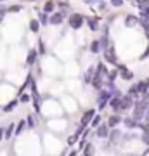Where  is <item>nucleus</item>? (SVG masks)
<instances>
[{"label":"nucleus","instance_id":"20","mask_svg":"<svg viewBox=\"0 0 149 156\" xmlns=\"http://www.w3.org/2000/svg\"><path fill=\"white\" fill-rule=\"evenodd\" d=\"M54 7H55L54 2H52V0H47L45 5H44V12L45 14H52V12H54Z\"/></svg>","mask_w":149,"mask_h":156},{"label":"nucleus","instance_id":"2","mask_svg":"<svg viewBox=\"0 0 149 156\" xmlns=\"http://www.w3.org/2000/svg\"><path fill=\"white\" fill-rule=\"evenodd\" d=\"M95 116V111L94 109H88V111H85L83 113V116H82V120H80V127H78V134H82L83 130H85V128L88 127V125H90V122H92V118Z\"/></svg>","mask_w":149,"mask_h":156},{"label":"nucleus","instance_id":"15","mask_svg":"<svg viewBox=\"0 0 149 156\" xmlns=\"http://www.w3.org/2000/svg\"><path fill=\"white\" fill-rule=\"evenodd\" d=\"M120 123H122V118L115 113V115H111L109 120H108V127H109V128H116V125H120Z\"/></svg>","mask_w":149,"mask_h":156},{"label":"nucleus","instance_id":"17","mask_svg":"<svg viewBox=\"0 0 149 156\" xmlns=\"http://www.w3.org/2000/svg\"><path fill=\"white\" fill-rule=\"evenodd\" d=\"M14 127H16V123H9V125H7L5 132H4V139L5 140H9L12 137V134H14Z\"/></svg>","mask_w":149,"mask_h":156},{"label":"nucleus","instance_id":"3","mask_svg":"<svg viewBox=\"0 0 149 156\" xmlns=\"http://www.w3.org/2000/svg\"><path fill=\"white\" fill-rule=\"evenodd\" d=\"M111 99V92L108 89H101L99 90V95H97V108H99V111H102L106 108V104L109 102Z\"/></svg>","mask_w":149,"mask_h":156},{"label":"nucleus","instance_id":"28","mask_svg":"<svg viewBox=\"0 0 149 156\" xmlns=\"http://www.w3.org/2000/svg\"><path fill=\"white\" fill-rule=\"evenodd\" d=\"M37 52H38V56H45L47 54V49H45V42L42 38L38 40V49H37Z\"/></svg>","mask_w":149,"mask_h":156},{"label":"nucleus","instance_id":"34","mask_svg":"<svg viewBox=\"0 0 149 156\" xmlns=\"http://www.w3.org/2000/svg\"><path fill=\"white\" fill-rule=\"evenodd\" d=\"M101 125V116H97V115H95L94 118H92V122H90V127L92 128H97Z\"/></svg>","mask_w":149,"mask_h":156},{"label":"nucleus","instance_id":"43","mask_svg":"<svg viewBox=\"0 0 149 156\" xmlns=\"http://www.w3.org/2000/svg\"><path fill=\"white\" fill-rule=\"evenodd\" d=\"M76 154H78V151L73 149V151H69V154H68V156H76Z\"/></svg>","mask_w":149,"mask_h":156},{"label":"nucleus","instance_id":"21","mask_svg":"<svg viewBox=\"0 0 149 156\" xmlns=\"http://www.w3.org/2000/svg\"><path fill=\"white\" fill-rule=\"evenodd\" d=\"M123 123H125V127L127 128H137V125H139V122L137 120H133V118H125Z\"/></svg>","mask_w":149,"mask_h":156},{"label":"nucleus","instance_id":"14","mask_svg":"<svg viewBox=\"0 0 149 156\" xmlns=\"http://www.w3.org/2000/svg\"><path fill=\"white\" fill-rule=\"evenodd\" d=\"M94 73H95V68H88L87 71H85V75H83V83L88 85L90 82H92V78H94Z\"/></svg>","mask_w":149,"mask_h":156},{"label":"nucleus","instance_id":"27","mask_svg":"<svg viewBox=\"0 0 149 156\" xmlns=\"http://www.w3.org/2000/svg\"><path fill=\"white\" fill-rule=\"evenodd\" d=\"M37 21L42 24V26H47V23H49V16L45 14V12H38V19Z\"/></svg>","mask_w":149,"mask_h":156},{"label":"nucleus","instance_id":"33","mask_svg":"<svg viewBox=\"0 0 149 156\" xmlns=\"http://www.w3.org/2000/svg\"><path fill=\"white\" fill-rule=\"evenodd\" d=\"M133 4H135L139 9H142V7H147L149 5V0H133Z\"/></svg>","mask_w":149,"mask_h":156},{"label":"nucleus","instance_id":"30","mask_svg":"<svg viewBox=\"0 0 149 156\" xmlns=\"http://www.w3.org/2000/svg\"><path fill=\"white\" fill-rule=\"evenodd\" d=\"M17 101H19L21 104H28V102H31V95L30 94H21Z\"/></svg>","mask_w":149,"mask_h":156},{"label":"nucleus","instance_id":"45","mask_svg":"<svg viewBox=\"0 0 149 156\" xmlns=\"http://www.w3.org/2000/svg\"><path fill=\"white\" fill-rule=\"evenodd\" d=\"M61 156H64V154H61Z\"/></svg>","mask_w":149,"mask_h":156},{"label":"nucleus","instance_id":"25","mask_svg":"<svg viewBox=\"0 0 149 156\" xmlns=\"http://www.w3.org/2000/svg\"><path fill=\"white\" fill-rule=\"evenodd\" d=\"M30 31H33V33H38L40 31V23L37 19H31L30 21Z\"/></svg>","mask_w":149,"mask_h":156},{"label":"nucleus","instance_id":"5","mask_svg":"<svg viewBox=\"0 0 149 156\" xmlns=\"http://www.w3.org/2000/svg\"><path fill=\"white\" fill-rule=\"evenodd\" d=\"M64 19H66V12L59 11V12H52V16L49 17V23L50 24H54V26H57V24H61Z\"/></svg>","mask_w":149,"mask_h":156},{"label":"nucleus","instance_id":"12","mask_svg":"<svg viewBox=\"0 0 149 156\" xmlns=\"http://www.w3.org/2000/svg\"><path fill=\"white\" fill-rule=\"evenodd\" d=\"M95 134H97L99 139H106L108 134H109V127H108V125H99V127L95 128Z\"/></svg>","mask_w":149,"mask_h":156},{"label":"nucleus","instance_id":"44","mask_svg":"<svg viewBox=\"0 0 149 156\" xmlns=\"http://www.w3.org/2000/svg\"><path fill=\"white\" fill-rule=\"evenodd\" d=\"M2 139H4V128H0V142H2Z\"/></svg>","mask_w":149,"mask_h":156},{"label":"nucleus","instance_id":"7","mask_svg":"<svg viewBox=\"0 0 149 156\" xmlns=\"http://www.w3.org/2000/svg\"><path fill=\"white\" fill-rule=\"evenodd\" d=\"M85 23H87V26L90 31H97L99 30V17L88 16V17H85Z\"/></svg>","mask_w":149,"mask_h":156},{"label":"nucleus","instance_id":"19","mask_svg":"<svg viewBox=\"0 0 149 156\" xmlns=\"http://www.w3.org/2000/svg\"><path fill=\"white\" fill-rule=\"evenodd\" d=\"M95 73H97V75H102V76H108V68H106V64L104 62H99V64H97V68H95Z\"/></svg>","mask_w":149,"mask_h":156},{"label":"nucleus","instance_id":"42","mask_svg":"<svg viewBox=\"0 0 149 156\" xmlns=\"http://www.w3.org/2000/svg\"><path fill=\"white\" fill-rule=\"evenodd\" d=\"M144 120H146V123H149V108H147V111L144 113Z\"/></svg>","mask_w":149,"mask_h":156},{"label":"nucleus","instance_id":"41","mask_svg":"<svg viewBox=\"0 0 149 156\" xmlns=\"http://www.w3.org/2000/svg\"><path fill=\"white\" fill-rule=\"evenodd\" d=\"M83 2H85L87 5H95V4H99L101 0H83Z\"/></svg>","mask_w":149,"mask_h":156},{"label":"nucleus","instance_id":"13","mask_svg":"<svg viewBox=\"0 0 149 156\" xmlns=\"http://www.w3.org/2000/svg\"><path fill=\"white\" fill-rule=\"evenodd\" d=\"M92 87H94L95 90H101L102 89V75H97V73H94V78H92Z\"/></svg>","mask_w":149,"mask_h":156},{"label":"nucleus","instance_id":"16","mask_svg":"<svg viewBox=\"0 0 149 156\" xmlns=\"http://www.w3.org/2000/svg\"><path fill=\"white\" fill-rule=\"evenodd\" d=\"M82 151H83V156H94L95 154V147H94V144H85L82 147Z\"/></svg>","mask_w":149,"mask_h":156},{"label":"nucleus","instance_id":"40","mask_svg":"<svg viewBox=\"0 0 149 156\" xmlns=\"http://www.w3.org/2000/svg\"><path fill=\"white\" fill-rule=\"evenodd\" d=\"M5 14H7V7L4 4H0V17H4Z\"/></svg>","mask_w":149,"mask_h":156},{"label":"nucleus","instance_id":"18","mask_svg":"<svg viewBox=\"0 0 149 156\" xmlns=\"http://www.w3.org/2000/svg\"><path fill=\"white\" fill-rule=\"evenodd\" d=\"M17 104H19V101H17V99H12L9 104H5V106H4V113H12V111H14V108H16Z\"/></svg>","mask_w":149,"mask_h":156},{"label":"nucleus","instance_id":"10","mask_svg":"<svg viewBox=\"0 0 149 156\" xmlns=\"http://www.w3.org/2000/svg\"><path fill=\"white\" fill-rule=\"evenodd\" d=\"M135 89H137L139 94H146V92H149V78L140 80L139 83H135Z\"/></svg>","mask_w":149,"mask_h":156},{"label":"nucleus","instance_id":"1","mask_svg":"<svg viewBox=\"0 0 149 156\" xmlns=\"http://www.w3.org/2000/svg\"><path fill=\"white\" fill-rule=\"evenodd\" d=\"M68 23H69V28L80 30V28L83 26V23H85V17H83L80 12H75V14H69V17H68Z\"/></svg>","mask_w":149,"mask_h":156},{"label":"nucleus","instance_id":"9","mask_svg":"<svg viewBox=\"0 0 149 156\" xmlns=\"http://www.w3.org/2000/svg\"><path fill=\"white\" fill-rule=\"evenodd\" d=\"M37 59H38V52H37V49H30L28 50V56H26V64L28 66H33L35 62H37Z\"/></svg>","mask_w":149,"mask_h":156},{"label":"nucleus","instance_id":"6","mask_svg":"<svg viewBox=\"0 0 149 156\" xmlns=\"http://www.w3.org/2000/svg\"><path fill=\"white\" fill-rule=\"evenodd\" d=\"M116 69H118V73H120V76L123 78V80H127V82H130L133 78V73L128 69L125 64H116Z\"/></svg>","mask_w":149,"mask_h":156},{"label":"nucleus","instance_id":"39","mask_svg":"<svg viewBox=\"0 0 149 156\" xmlns=\"http://www.w3.org/2000/svg\"><path fill=\"white\" fill-rule=\"evenodd\" d=\"M147 57H149V45H147V49L144 50V54H142V56L139 57V61H144V59H147Z\"/></svg>","mask_w":149,"mask_h":156},{"label":"nucleus","instance_id":"29","mask_svg":"<svg viewBox=\"0 0 149 156\" xmlns=\"http://www.w3.org/2000/svg\"><path fill=\"white\" fill-rule=\"evenodd\" d=\"M24 127H26V122H24V120H23V122H19V123H16V127H14V134L19 135L23 130H24Z\"/></svg>","mask_w":149,"mask_h":156},{"label":"nucleus","instance_id":"11","mask_svg":"<svg viewBox=\"0 0 149 156\" xmlns=\"http://www.w3.org/2000/svg\"><path fill=\"white\" fill-rule=\"evenodd\" d=\"M139 24V17L133 16V14H127L125 16V26L127 28H133V26H137Z\"/></svg>","mask_w":149,"mask_h":156},{"label":"nucleus","instance_id":"31","mask_svg":"<svg viewBox=\"0 0 149 156\" xmlns=\"http://www.w3.org/2000/svg\"><path fill=\"white\" fill-rule=\"evenodd\" d=\"M128 95H130V97H132L133 101L140 97V94H139V92H137V89H135V85H133L132 89H128Z\"/></svg>","mask_w":149,"mask_h":156},{"label":"nucleus","instance_id":"22","mask_svg":"<svg viewBox=\"0 0 149 156\" xmlns=\"http://www.w3.org/2000/svg\"><path fill=\"white\" fill-rule=\"evenodd\" d=\"M24 122H26V127H28V128H35V127H37V120H35L33 115H28Z\"/></svg>","mask_w":149,"mask_h":156},{"label":"nucleus","instance_id":"8","mask_svg":"<svg viewBox=\"0 0 149 156\" xmlns=\"http://www.w3.org/2000/svg\"><path fill=\"white\" fill-rule=\"evenodd\" d=\"M120 102H122V111H125V109H130V108L133 106V102L135 101L130 97V95H122V99H120Z\"/></svg>","mask_w":149,"mask_h":156},{"label":"nucleus","instance_id":"37","mask_svg":"<svg viewBox=\"0 0 149 156\" xmlns=\"http://www.w3.org/2000/svg\"><path fill=\"white\" fill-rule=\"evenodd\" d=\"M109 4H111L113 7H122L123 4H125V0H111Z\"/></svg>","mask_w":149,"mask_h":156},{"label":"nucleus","instance_id":"35","mask_svg":"<svg viewBox=\"0 0 149 156\" xmlns=\"http://www.w3.org/2000/svg\"><path fill=\"white\" fill-rule=\"evenodd\" d=\"M140 19H149V5L140 9Z\"/></svg>","mask_w":149,"mask_h":156},{"label":"nucleus","instance_id":"46","mask_svg":"<svg viewBox=\"0 0 149 156\" xmlns=\"http://www.w3.org/2000/svg\"><path fill=\"white\" fill-rule=\"evenodd\" d=\"M0 2H2V0H0Z\"/></svg>","mask_w":149,"mask_h":156},{"label":"nucleus","instance_id":"4","mask_svg":"<svg viewBox=\"0 0 149 156\" xmlns=\"http://www.w3.org/2000/svg\"><path fill=\"white\" fill-rule=\"evenodd\" d=\"M102 54H104V59L106 62H109V64H118V57H116V52H115V47H113V44L109 45V47H106L104 50H102Z\"/></svg>","mask_w":149,"mask_h":156},{"label":"nucleus","instance_id":"36","mask_svg":"<svg viewBox=\"0 0 149 156\" xmlns=\"http://www.w3.org/2000/svg\"><path fill=\"white\" fill-rule=\"evenodd\" d=\"M23 7L21 5H17V4H14V5H9L7 7V12H19Z\"/></svg>","mask_w":149,"mask_h":156},{"label":"nucleus","instance_id":"26","mask_svg":"<svg viewBox=\"0 0 149 156\" xmlns=\"http://www.w3.org/2000/svg\"><path fill=\"white\" fill-rule=\"evenodd\" d=\"M108 137H109L111 142H118V139L122 137V134H120V130H113V132H109V134H108Z\"/></svg>","mask_w":149,"mask_h":156},{"label":"nucleus","instance_id":"38","mask_svg":"<svg viewBox=\"0 0 149 156\" xmlns=\"http://www.w3.org/2000/svg\"><path fill=\"white\" fill-rule=\"evenodd\" d=\"M140 139H142L144 144L149 146V132H142V137H140Z\"/></svg>","mask_w":149,"mask_h":156},{"label":"nucleus","instance_id":"32","mask_svg":"<svg viewBox=\"0 0 149 156\" xmlns=\"http://www.w3.org/2000/svg\"><path fill=\"white\" fill-rule=\"evenodd\" d=\"M78 135H80L78 132H75L73 135H69V137H68V144H69V146L76 144V142H78Z\"/></svg>","mask_w":149,"mask_h":156},{"label":"nucleus","instance_id":"24","mask_svg":"<svg viewBox=\"0 0 149 156\" xmlns=\"http://www.w3.org/2000/svg\"><path fill=\"white\" fill-rule=\"evenodd\" d=\"M90 52H92V54H99L101 52L99 40H92V44H90Z\"/></svg>","mask_w":149,"mask_h":156},{"label":"nucleus","instance_id":"23","mask_svg":"<svg viewBox=\"0 0 149 156\" xmlns=\"http://www.w3.org/2000/svg\"><path fill=\"white\" fill-rule=\"evenodd\" d=\"M139 24L142 26L144 33H146V37L149 38V19H139Z\"/></svg>","mask_w":149,"mask_h":156}]
</instances>
